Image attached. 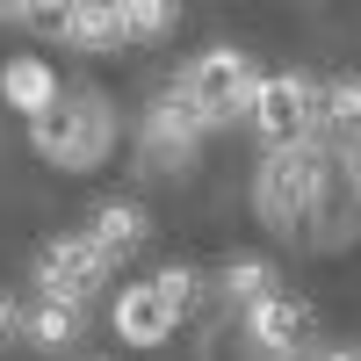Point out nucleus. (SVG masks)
Listing matches in <instances>:
<instances>
[{
  "instance_id": "obj_17",
  "label": "nucleus",
  "mask_w": 361,
  "mask_h": 361,
  "mask_svg": "<svg viewBox=\"0 0 361 361\" xmlns=\"http://www.w3.org/2000/svg\"><path fill=\"white\" fill-rule=\"evenodd\" d=\"M29 37H51V44H66V29H73V0H22V15H15Z\"/></svg>"
},
{
  "instance_id": "obj_15",
  "label": "nucleus",
  "mask_w": 361,
  "mask_h": 361,
  "mask_svg": "<svg viewBox=\"0 0 361 361\" xmlns=\"http://www.w3.org/2000/svg\"><path fill=\"white\" fill-rule=\"evenodd\" d=\"M116 22H123V44H159L173 37L180 0H116Z\"/></svg>"
},
{
  "instance_id": "obj_11",
  "label": "nucleus",
  "mask_w": 361,
  "mask_h": 361,
  "mask_svg": "<svg viewBox=\"0 0 361 361\" xmlns=\"http://www.w3.org/2000/svg\"><path fill=\"white\" fill-rule=\"evenodd\" d=\"M58 87H66V80H58L51 66H44V58H8V66H0V102H8L15 116H37V109H51L58 102Z\"/></svg>"
},
{
  "instance_id": "obj_9",
  "label": "nucleus",
  "mask_w": 361,
  "mask_h": 361,
  "mask_svg": "<svg viewBox=\"0 0 361 361\" xmlns=\"http://www.w3.org/2000/svg\"><path fill=\"white\" fill-rule=\"evenodd\" d=\"M80 333H87V304L37 296V304L22 311V340L37 347V354H66V347H80Z\"/></svg>"
},
{
  "instance_id": "obj_10",
  "label": "nucleus",
  "mask_w": 361,
  "mask_h": 361,
  "mask_svg": "<svg viewBox=\"0 0 361 361\" xmlns=\"http://www.w3.org/2000/svg\"><path fill=\"white\" fill-rule=\"evenodd\" d=\"M87 238H94V246H102L109 260H130V253L145 246V238H152V217H145V209H137L130 195H116V202H102V209H94Z\"/></svg>"
},
{
  "instance_id": "obj_7",
  "label": "nucleus",
  "mask_w": 361,
  "mask_h": 361,
  "mask_svg": "<svg viewBox=\"0 0 361 361\" xmlns=\"http://www.w3.org/2000/svg\"><path fill=\"white\" fill-rule=\"evenodd\" d=\"M246 347H253L260 361H304V354L318 347V318H311V304H296V296L267 289L260 304H246Z\"/></svg>"
},
{
  "instance_id": "obj_1",
  "label": "nucleus",
  "mask_w": 361,
  "mask_h": 361,
  "mask_svg": "<svg viewBox=\"0 0 361 361\" xmlns=\"http://www.w3.org/2000/svg\"><path fill=\"white\" fill-rule=\"evenodd\" d=\"M340 180V145L311 130V137H289V145H267V159L253 173V209L267 231L296 238L311 217H325V195Z\"/></svg>"
},
{
  "instance_id": "obj_19",
  "label": "nucleus",
  "mask_w": 361,
  "mask_h": 361,
  "mask_svg": "<svg viewBox=\"0 0 361 361\" xmlns=\"http://www.w3.org/2000/svg\"><path fill=\"white\" fill-rule=\"evenodd\" d=\"M8 340H22V304L0 289V347H8Z\"/></svg>"
},
{
  "instance_id": "obj_4",
  "label": "nucleus",
  "mask_w": 361,
  "mask_h": 361,
  "mask_svg": "<svg viewBox=\"0 0 361 361\" xmlns=\"http://www.w3.org/2000/svg\"><path fill=\"white\" fill-rule=\"evenodd\" d=\"M202 137H209V123L195 116V102L180 94V87H166V94H152L145 116H137V166L145 173H180L202 152Z\"/></svg>"
},
{
  "instance_id": "obj_12",
  "label": "nucleus",
  "mask_w": 361,
  "mask_h": 361,
  "mask_svg": "<svg viewBox=\"0 0 361 361\" xmlns=\"http://www.w3.org/2000/svg\"><path fill=\"white\" fill-rule=\"evenodd\" d=\"M209 289H217L231 311H246V304H260V296L275 289V260H260V253H231L217 275H209Z\"/></svg>"
},
{
  "instance_id": "obj_14",
  "label": "nucleus",
  "mask_w": 361,
  "mask_h": 361,
  "mask_svg": "<svg viewBox=\"0 0 361 361\" xmlns=\"http://www.w3.org/2000/svg\"><path fill=\"white\" fill-rule=\"evenodd\" d=\"M73 51H116L123 44V22H116V0H73V29H66Z\"/></svg>"
},
{
  "instance_id": "obj_16",
  "label": "nucleus",
  "mask_w": 361,
  "mask_h": 361,
  "mask_svg": "<svg viewBox=\"0 0 361 361\" xmlns=\"http://www.w3.org/2000/svg\"><path fill=\"white\" fill-rule=\"evenodd\" d=\"M159 296H166V304L180 311V318H188L195 304H202V296H209V275H202V267H188V260H173V267H159Z\"/></svg>"
},
{
  "instance_id": "obj_8",
  "label": "nucleus",
  "mask_w": 361,
  "mask_h": 361,
  "mask_svg": "<svg viewBox=\"0 0 361 361\" xmlns=\"http://www.w3.org/2000/svg\"><path fill=\"white\" fill-rule=\"evenodd\" d=\"M109 318H116V340H123V347H166L173 325H180V311L159 296V282H130V289H116Z\"/></svg>"
},
{
  "instance_id": "obj_5",
  "label": "nucleus",
  "mask_w": 361,
  "mask_h": 361,
  "mask_svg": "<svg viewBox=\"0 0 361 361\" xmlns=\"http://www.w3.org/2000/svg\"><path fill=\"white\" fill-rule=\"evenodd\" d=\"M116 267L123 260H109L94 238L87 231H58L51 246L37 253V267H29V275H37V296H66V304H94V296L116 282Z\"/></svg>"
},
{
  "instance_id": "obj_2",
  "label": "nucleus",
  "mask_w": 361,
  "mask_h": 361,
  "mask_svg": "<svg viewBox=\"0 0 361 361\" xmlns=\"http://www.w3.org/2000/svg\"><path fill=\"white\" fill-rule=\"evenodd\" d=\"M116 137H123V123H116V102L102 87H58V102L29 116V145H37V159H51L58 173L109 166Z\"/></svg>"
},
{
  "instance_id": "obj_20",
  "label": "nucleus",
  "mask_w": 361,
  "mask_h": 361,
  "mask_svg": "<svg viewBox=\"0 0 361 361\" xmlns=\"http://www.w3.org/2000/svg\"><path fill=\"white\" fill-rule=\"evenodd\" d=\"M311 361H361V347H318Z\"/></svg>"
},
{
  "instance_id": "obj_18",
  "label": "nucleus",
  "mask_w": 361,
  "mask_h": 361,
  "mask_svg": "<svg viewBox=\"0 0 361 361\" xmlns=\"http://www.w3.org/2000/svg\"><path fill=\"white\" fill-rule=\"evenodd\" d=\"M340 180H347V195H354V209H361V137L340 145Z\"/></svg>"
},
{
  "instance_id": "obj_13",
  "label": "nucleus",
  "mask_w": 361,
  "mask_h": 361,
  "mask_svg": "<svg viewBox=\"0 0 361 361\" xmlns=\"http://www.w3.org/2000/svg\"><path fill=\"white\" fill-rule=\"evenodd\" d=\"M318 130L333 137V145H354V137H361V73H340V80H325Z\"/></svg>"
},
{
  "instance_id": "obj_3",
  "label": "nucleus",
  "mask_w": 361,
  "mask_h": 361,
  "mask_svg": "<svg viewBox=\"0 0 361 361\" xmlns=\"http://www.w3.org/2000/svg\"><path fill=\"white\" fill-rule=\"evenodd\" d=\"M180 94L195 102V116L209 130H231V123H246L253 116V87H260V66L246 51H231V44H209V51H195L188 66H180Z\"/></svg>"
},
{
  "instance_id": "obj_6",
  "label": "nucleus",
  "mask_w": 361,
  "mask_h": 361,
  "mask_svg": "<svg viewBox=\"0 0 361 361\" xmlns=\"http://www.w3.org/2000/svg\"><path fill=\"white\" fill-rule=\"evenodd\" d=\"M318 102H325V80H311V73H260V87H253V137L260 145H289V137H311L318 130Z\"/></svg>"
}]
</instances>
